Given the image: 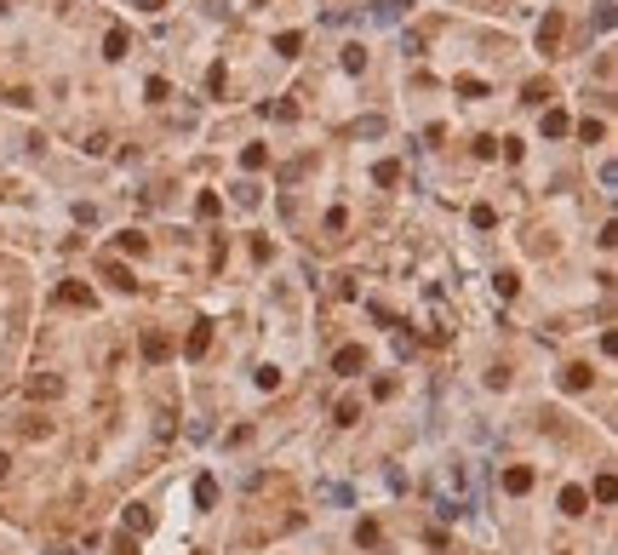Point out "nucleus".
Listing matches in <instances>:
<instances>
[{"mask_svg": "<svg viewBox=\"0 0 618 555\" xmlns=\"http://www.w3.org/2000/svg\"><path fill=\"white\" fill-rule=\"evenodd\" d=\"M332 372H338V378H355V372H367V350H361V344H343V350L332 355Z\"/></svg>", "mask_w": 618, "mask_h": 555, "instance_id": "1", "label": "nucleus"}, {"mask_svg": "<svg viewBox=\"0 0 618 555\" xmlns=\"http://www.w3.org/2000/svg\"><path fill=\"white\" fill-rule=\"evenodd\" d=\"M144 361H149V366L172 361V332H160V326H149V332H144Z\"/></svg>", "mask_w": 618, "mask_h": 555, "instance_id": "2", "label": "nucleus"}, {"mask_svg": "<svg viewBox=\"0 0 618 555\" xmlns=\"http://www.w3.org/2000/svg\"><path fill=\"white\" fill-rule=\"evenodd\" d=\"M58 304H63V310H92L98 298H92V286H86V281H63V286H58Z\"/></svg>", "mask_w": 618, "mask_h": 555, "instance_id": "3", "label": "nucleus"}, {"mask_svg": "<svg viewBox=\"0 0 618 555\" xmlns=\"http://www.w3.org/2000/svg\"><path fill=\"white\" fill-rule=\"evenodd\" d=\"M23 390H29V401H58V395H63V378H52V372H34V378L23 383Z\"/></svg>", "mask_w": 618, "mask_h": 555, "instance_id": "4", "label": "nucleus"}, {"mask_svg": "<svg viewBox=\"0 0 618 555\" xmlns=\"http://www.w3.org/2000/svg\"><path fill=\"white\" fill-rule=\"evenodd\" d=\"M206 350H212V321H195V326H189V338H184V355H189V361H201Z\"/></svg>", "mask_w": 618, "mask_h": 555, "instance_id": "5", "label": "nucleus"}, {"mask_svg": "<svg viewBox=\"0 0 618 555\" xmlns=\"http://www.w3.org/2000/svg\"><path fill=\"white\" fill-rule=\"evenodd\" d=\"M590 383H595V372H590L584 361H572V366H561V390H572V395H579V390H590Z\"/></svg>", "mask_w": 618, "mask_h": 555, "instance_id": "6", "label": "nucleus"}, {"mask_svg": "<svg viewBox=\"0 0 618 555\" xmlns=\"http://www.w3.org/2000/svg\"><path fill=\"white\" fill-rule=\"evenodd\" d=\"M120 521H126V532H132V538H144V532L155 527V516H149V504H126V516H120Z\"/></svg>", "mask_w": 618, "mask_h": 555, "instance_id": "7", "label": "nucleus"}, {"mask_svg": "<svg viewBox=\"0 0 618 555\" xmlns=\"http://www.w3.org/2000/svg\"><path fill=\"white\" fill-rule=\"evenodd\" d=\"M533 481H538V476H533L526 464H510V469H504V492H515V498H521V492H533Z\"/></svg>", "mask_w": 618, "mask_h": 555, "instance_id": "8", "label": "nucleus"}, {"mask_svg": "<svg viewBox=\"0 0 618 555\" xmlns=\"http://www.w3.org/2000/svg\"><path fill=\"white\" fill-rule=\"evenodd\" d=\"M561 46V12H544V23H538V52H555Z\"/></svg>", "mask_w": 618, "mask_h": 555, "instance_id": "9", "label": "nucleus"}, {"mask_svg": "<svg viewBox=\"0 0 618 555\" xmlns=\"http://www.w3.org/2000/svg\"><path fill=\"white\" fill-rule=\"evenodd\" d=\"M561 509H567V516H584V509H590V492H584V487H567V492H561Z\"/></svg>", "mask_w": 618, "mask_h": 555, "instance_id": "10", "label": "nucleus"}, {"mask_svg": "<svg viewBox=\"0 0 618 555\" xmlns=\"http://www.w3.org/2000/svg\"><path fill=\"white\" fill-rule=\"evenodd\" d=\"M241 166H246V172H263V166H270V149H263V143H246V149H241Z\"/></svg>", "mask_w": 618, "mask_h": 555, "instance_id": "11", "label": "nucleus"}, {"mask_svg": "<svg viewBox=\"0 0 618 555\" xmlns=\"http://www.w3.org/2000/svg\"><path fill=\"white\" fill-rule=\"evenodd\" d=\"M567 126H572V120H567L561 109H544V138H567Z\"/></svg>", "mask_w": 618, "mask_h": 555, "instance_id": "12", "label": "nucleus"}, {"mask_svg": "<svg viewBox=\"0 0 618 555\" xmlns=\"http://www.w3.org/2000/svg\"><path fill=\"white\" fill-rule=\"evenodd\" d=\"M103 281H109L115 292H132V286H138V281H132V275H126L120 264H103Z\"/></svg>", "mask_w": 618, "mask_h": 555, "instance_id": "13", "label": "nucleus"}, {"mask_svg": "<svg viewBox=\"0 0 618 555\" xmlns=\"http://www.w3.org/2000/svg\"><path fill=\"white\" fill-rule=\"evenodd\" d=\"M195 504H201V509H212V504H217V481H212V476H201V481H195Z\"/></svg>", "mask_w": 618, "mask_h": 555, "instance_id": "14", "label": "nucleus"}, {"mask_svg": "<svg viewBox=\"0 0 618 555\" xmlns=\"http://www.w3.org/2000/svg\"><path fill=\"white\" fill-rule=\"evenodd\" d=\"M217 212H224V200H217L212 189H201V200H195V218H217Z\"/></svg>", "mask_w": 618, "mask_h": 555, "instance_id": "15", "label": "nucleus"}, {"mask_svg": "<svg viewBox=\"0 0 618 555\" xmlns=\"http://www.w3.org/2000/svg\"><path fill=\"white\" fill-rule=\"evenodd\" d=\"M103 58H126V29H109L103 34Z\"/></svg>", "mask_w": 618, "mask_h": 555, "instance_id": "16", "label": "nucleus"}, {"mask_svg": "<svg viewBox=\"0 0 618 555\" xmlns=\"http://www.w3.org/2000/svg\"><path fill=\"white\" fill-rule=\"evenodd\" d=\"M612 492H618V481H612V469H601V476H595V504H612Z\"/></svg>", "mask_w": 618, "mask_h": 555, "instance_id": "17", "label": "nucleus"}, {"mask_svg": "<svg viewBox=\"0 0 618 555\" xmlns=\"http://www.w3.org/2000/svg\"><path fill=\"white\" fill-rule=\"evenodd\" d=\"M120 252H126V258H144V252H149V241H144V235H132V229H126V235H120Z\"/></svg>", "mask_w": 618, "mask_h": 555, "instance_id": "18", "label": "nucleus"}, {"mask_svg": "<svg viewBox=\"0 0 618 555\" xmlns=\"http://www.w3.org/2000/svg\"><path fill=\"white\" fill-rule=\"evenodd\" d=\"M469 224H475V229H493V224H498V212H493V206H487V200H481V206H475V212H469Z\"/></svg>", "mask_w": 618, "mask_h": 555, "instance_id": "19", "label": "nucleus"}, {"mask_svg": "<svg viewBox=\"0 0 618 555\" xmlns=\"http://www.w3.org/2000/svg\"><path fill=\"white\" fill-rule=\"evenodd\" d=\"M555 92H550V80H526V103H550Z\"/></svg>", "mask_w": 618, "mask_h": 555, "instance_id": "20", "label": "nucleus"}, {"mask_svg": "<svg viewBox=\"0 0 618 555\" xmlns=\"http://www.w3.org/2000/svg\"><path fill=\"white\" fill-rule=\"evenodd\" d=\"M493 286H498V298H515V292H521V275H515V269H504Z\"/></svg>", "mask_w": 618, "mask_h": 555, "instance_id": "21", "label": "nucleus"}, {"mask_svg": "<svg viewBox=\"0 0 618 555\" xmlns=\"http://www.w3.org/2000/svg\"><path fill=\"white\" fill-rule=\"evenodd\" d=\"M298 46H303V34H292V29L275 40V52H281V58H298Z\"/></svg>", "mask_w": 618, "mask_h": 555, "instance_id": "22", "label": "nucleus"}, {"mask_svg": "<svg viewBox=\"0 0 618 555\" xmlns=\"http://www.w3.org/2000/svg\"><path fill=\"white\" fill-rule=\"evenodd\" d=\"M372 178H378V184H401V166H395V160H378Z\"/></svg>", "mask_w": 618, "mask_h": 555, "instance_id": "23", "label": "nucleus"}, {"mask_svg": "<svg viewBox=\"0 0 618 555\" xmlns=\"http://www.w3.org/2000/svg\"><path fill=\"white\" fill-rule=\"evenodd\" d=\"M579 138H584V143H601V138H607V126H601V120H584V126H579Z\"/></svg>", "mask_w": 618, "mask_h": 555, "instance_id": "24", "label": "nucleus"}, {"mask_svg": "<svg viewBox=\"0 0 618 555\" xmlns=\"http://www.w3.org/2000/svg\"><path fill=\"white\" fill-rule=\"evenodd\" d=\"M144 92H149V103H166V98H172V87H166V80H160V75L149 80V87H144Z\"/></svg>", "mask_w": 618, "mask_h": 555, "instance_id": "25", "label": "nucleus"}, {"mask_svg": "<svg viewBox=\"0 0 618 555\" xmlns=\"http://www.w3.org/2000/svg\"><path fill=\"white\" fill-rule=\"evenodd\" d=\"M258 390H281V366H263L258 372Z\"/></svg>", "mask_w": 618, "mask_h": 555, "instance_id": "26", "label": "nucleus"}, {"mask_svg": "<svg viewBox=\"0 0 618 555\" xmlns=\"http://www.w3.org/2000/svg\"><path fill=\"white\" fill-rule=\"evenodd\" d=\"M138 6H144V12H160V6H166V0H138Z\"/></svg>", "mask_w": 618, "mask_h": 555, "instance_id": "27", "label": "nucleus"}, {"mask_svg": "<svg viewBox=\"0 0 618 555\" xmlns=\"http://www.w3.org/2000/svg\"><path fill=\"white\" fill-rule=\"evenodd\" d=\"M6 469H12V458H6V452H0V481H6Z\"/></svg>", "mask_w": 618, "mask_h": 555, "instance_id": "28", "label": "nucleus"}, {"mask_svg": "<svg viewBox=\"0 0 618 555\" xmlns=\"http://www.w3.org/2000/svg\"><path fill=\"white\" fill-rule=\"evenodd\" d=\"M258 6H270V0H258Z\"/></svg>", "mask_w": 618, "mask_h": 555, "instance_id": "29", "label": "nucleus"}]
</instances>
